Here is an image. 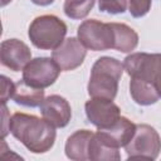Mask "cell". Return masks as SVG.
I'll return each instance as SVG.
<instances>
[{"mask_svg": "<svg viewBox=\"0 0 161 161\" xmlns=\"http://www.w3.org/2000/svg\"><path fill=\"white\" fill-rule=\"evenodd\" d=\"M111 25L114 33L113 49L122 53H130L135 50L138 44L137 33L123 23H111Z\"/></svg>", "mask_w": 161, "mask_h": 161, "instance_id": "obj_14", "label": "cell"}, {"mask_svg": "<svg viewBox=\"0 0 161 161\" xmlns=\"http://www.w3.org/2000/svg\"><path fill=\"white\" fill-rule=\"evenodd\" d=\"M1 86H3V91H1V102H3V104H5L8 99L13 98L15 83H13L11 79H9L8 77L1 75Z\"/></svg>", "mask_w": 161, "mask_h": 161, "instance_id": "obj_21", "label": "cell"}, {"mask_svg": "<svg viewBox=\"0 0 161 161\" xmlns=\"http://www.w3.org/2000/svg\"><path fill=\"white\" fill-rule=\"evenodd\" d=\"M86 54V47L79 42L78 38H67L53 50L52 58L58 64L60 70L68 72L78 68L84 62Z\"/></svg>", "mask_w": 161, "mask_h": 161, "instance_id": "obj_9", "label": "cell"}, {"mask_svg": "<svg viewBox=\"0 0 161 161\" xmlns=\"http://www.w3.org/2000/svg\"><path fill=\"white\" fill-rule=\"evenodd\" d=\"M123 68L131 78L145 80L156 86V83L161 79V54L132 53L125 58Z\"/></svg>", "mask_w": 161, "mask_h": 161, "instance_id": "obj_5", "label": "cell"}, {"mask_svg": "<svg viewBox=\"0 0 161 161\" xmlns=\"http://www.w3.org/2000/svg\"><path fill=\"white\" fill-rule=\"evenodd\" d=\"M11 0H1V6H5L6 4H9Z\"/></svg>", "mask_w": 161, "mask_h": 161, "instance_id": "obj_24", "label": "cell"}, {"mask_svg": "<svg viewBox=\"0 0 161 161\" xmlns=\"http://www.w3.org/2000/svg\"><path fill=\"white\" fill-rule=\"evenodd\" d=\"M130 93L132 99L140 106H150L158 101L160 94L155 84L131 78L130 82Z\"/></svg>", "mask_w": 161, "mask_h": 161, "instance_id": "obj_15", "label": "cell"}, {"mask_svg": "<svg viewBox=\"0 0 161 161\" xmlns=\"http://www.w3.org/2000/svg\"><path fill=\"white\" fill-rule=\"evenodd\" d=\"M13 99L15 103L25 107H38L44 101V91L28 86L23 79L15 83Z\"/></svg>", "mask_w": 161, "mask_h": 161, "instance_id": "obj_16", "label": "cell"}, {"mask_svg": "<svg viewBox=\"0 0 161 161\" xmlns=\"http://www.w3.org/2000/svg\"><path fill=\"white\" fill-rule=\"evenodd\" d=\"M125 150L128 158L156 160L161 151V137L150 125H136L135 135Z\"/></svg>", "mask_w": 161, "mask_h": 161, "instance_id": "obj_4", "label": "cell"}, {"mask_svg": "<svg viewBox=\"0 0 161 161\" xmlns=\"http://www.w3.org/2000/svg\"><path fill=\"white\" fill-rule=\"evenodd\" d=\"M40 113L44 119L52 123L54 127H65L72 118V108L68 101L58 94H52L42 102Z\"/></svg>", "mask_w": 161, "mask_h": 161, "instance_id": "obj_11", "label": "cell"}, {"mask_svg": "<svg viewBox=\"0 0 161 161\" xmlns=\"http://www.w3.org/2000/svg\"><path fill=\"white\" fill-rule=\"evenodd\" d=\"M67 34V25L55 15H40L35 18L28 30V36L34 47L44 50H54Z\"/></svg>", "mask_w": 161, "mask_h": 161, "instance_id": "obj_3", "label": "cell"}, {"mask_svg": "<svg viewBox=\"0 0 161 161\" xmlns=\"http://www.w3.org/2000/svg\"><path fill=\"white\" fill-rule=\"evenodd\" d=\"M8 131L33 153L49 151L57 137L55 127L47 119L21 112H16L9 118Z\"/></svg>", "mask_w": 161, "mask_h": 161, "instance_id": "obj_1", "label": "cell"}, {"mask_svg": "<svg viewBox=\"0 0 161 161\" xmlns=\"http://www.w3.org/2000/svg\"><path fill=\"white\" fill-rule=\"evenodd\" d=\"M136 131V125L131 122L126 117H119L116 123H113L111 127L98 130L96 133L99 136V138L107 143L111 147H125L131 138L133 137Z\"/></svg>", "mask_w": 161, "mask_h": 161, "instance_id": "obj_12", "label": "cell"}, {"mask_svg": "<svg viewBox=\"0 0 161 161\" xmlns=\"http://www.w3.org/2000/svg\"><path fill=\"white\" fill-rule=\"evenodd\" d=\"M79 42L93 52L113 49L114 33L111 23H102L96 19L84 20L77 30Z\"/></svg>", "mask_w": 161, "mask_h": 161, "instance_id": "obj_6", "label": "cell"}, {"mask_svg": "<svg viewBox=\"0 0 161 161\" xmlns=\"http://www.w3.org/2000/svg\"><path fill=\"white\" fill-rule=\"evenodd\" d=\"M98 8L108 14H123L127 9V0H98Z\"/></svg>", "mask_w": 161, "mask_h": 161, "instance_id": "obj_19", "label": "cell"}, {"mask_svg": "<svg viewBox=\"0 0 161 161\" xmlns=\"http://www.w3.org/2000/svg\"><path fill=\"white\" fill-rule=\"evenodd\" d=\"M119 158H121V155L118 152V148L111 147L107 143H104L97 133L93 135V137L89 141V146H88V160L118 161Z\"/></svg>", "mask_w": 161, "mask_h": 161, "instance_id": "obj_17", "label": "cell"}, {"mask_svg": "<svg viewBox=\"0 0 161 161\" xmlns=\"http://www.w3.org/2000/svg\"><path fill=\"white\" fill-rule=\"evenodd\" d=\"M123 64L112 57L98 58L92 69L87 86L88 94L92 98L114 99L118 91V82L122 77Z\"/></svg>", "mask_w": 161, "mask_h": 161, "instance_id": "obj_2", "label": "cell"}, {"mask_svg": "<svg viewBox=\"0 0 161 161\" xmlns=\"http://www.w3.org/2000/svg\"><path fill=\"white\" fill-rule=\"evenodd\" d=\"M156 88H157V92H158V94H160V97H161V79L156 83Z\"/></svg>", "mask_w": 161, "mask_h": 161, "instance_id": "obj_23", "label": "cell"}, {"mask_svg": "<svg viewBox=\"0 0 161 161\" xmlns=\"http://www.w3.org/2000/svg\"><path fill=\"white\" fill-rule=\"evenodd\" d=\"M60 68L53 58L38 57L31 59L23 69V80L34 88L44 89L50 87L59 77Z\"/></svg>", "mask_w": 161, "mask_h": 161, "instance_id": "obj_7", "label": "cell"}, {"mask_svg": "<svg viewBox=\"0 0 161 161\" xmlns=\"http://www.w3.org/2000/svg\"><path fill=\"white\" fill-rule=\"evenodd\" d=\"M84 109L88 121L98 130L111 127L121 117V109L112 99L91 98L86 102Z\"/></svg>", "mask_w": 161, "mask_h": 161, "instance_id": "obj_8", "label": "cell"}, {"mask_svg": "<svg viewBox=\"0 0 161 161\" xmlns=\"http://www.w3.org/2000/svg\"><path fill=\"white\" fill-rule=\"evenodd\" d=\"M152 0H128V11L133 18L145 16L151 9Z\"/></svg>", "mask_w": 161, "mask_h": 161, "instance_id": "obj_20", "label": "cell"}, {"mask_svg": "<svg viewBox=\"0 0 161 161\" xmlns=\"http://www.w3.org/2000/svg\"><path fill=\"white\" fill-rule=\"evenodd\" d=\"M93 132L89 130H78L70 135L65 142V156L74 161L88 160V146L93 137Z\"/></svg>", "mask_w": 161, "mask_h": 161, "instance_id": "obj_13", "label": "cell"}, {"mask_svg": "<svg viewBox=\"0 0 161 161\" xmlns=\"http://www.w3.org/2000/svg\"><path fill=\"white\" fill-rule=\"evenodd\" d=\"M96 0H65L63 5L64 14L73 19V20H79L84 19L89 11L93 9Z\"/></svg>", "mask_w": 161, "mask_h": 161, "instance_id": "obj_18", "label": "cell"}, {"mask_svg": "<svg viewBox=\"0 0 161 161\" xmlns=\"http://www.w3.org/2000/svg\"><path fill=\"white\" fill-rule=\"evenodd\" d=\"M30 1L35 5H39V6H48V5L54 3V0H30Z\"/></svg>", "mask_w": 161, "mask_h": 161, "instance_id": "obj_22", "label": "cell"}, {"mask_svg": "<svg viewBox=\"0 0 161 161\" xmlns=\"http://www.w3.org/2000/svg\"><path fill=\"white\" fill-rule=\"evenodd\" d=\"M0 59L3 65L13 72H20L31 60L29 47L19 39H6L0 45Z\"/></svg>", "mask_w": 161, "mask_h": 161, "instance_id": "obj_10", "label": "cell"}]
</instances>
